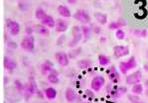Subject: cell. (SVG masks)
Segmentation results:
<instances>
[{
	"label": "cell",
	"mask_w": 148,
	"mask_h": 103,
	"mask_svg": "<svg viewBox=\"0 0 148 103\" xmlns=\"http://www.w3.org/2000/svg\"><path fill=\"white\" fill-rule=\"evenodd\" d=\"M106 91L109 94V96L112 98H119L126 92V88L124 86H118V85H109L106 86Z\"/></svg>",
	"instance_id": "1"
},
{
	"label": "cell",
	"mask_w": 148,
	"mask_h": 103,
	"mask_svg": "<svg viewBox=\"0 0 148 103\" xmlns=\"http://www.w3.org/2000/svg\"><path fill=\"white\" fill-rule=\"evenodd\" d=\"M136 65H137L136 58L135 57H130L127 61H121V63H119V70L122 74H126L127 72L135 68Z\"/></svg>",
	"instance_id": "2"
},
{
	"label": "cell",
	"mask_w": 148,
	"mask_h": 103,
	"mask_svg": "<svg viewBox=\"0 0 148 103\" xmlns=\"http://www.w3.org/2000/svg\"><path fill=\"white\" fill-rule=\"evenodd\" d=\"M73 17L77 20L78 22L82 23L83 25H86L88 23H90V16L84 9H78V10L75 12V14L73 15Z\"/></svg>",
	"instance_id": "3"
},
{
	"label": "cell",
	"mask_w": 148,
	"mask_h": 103,
	"mask_svg": "<svg viewBox=\"0 0 148 103\" xmlns=\"http://www.w3.org/2000/svg\"><path fill=\"white\" fill-rule=\"evenodd\" d=\"M72 35H73V41H71L69 47L74 48L79 43V41L83 39V33H82V29L79 26H74L72 29Z\"/></svg>",
	"instance_id": "4"
},
{
	"label": "cell",
	"mask_w": 148,
	"mask_h": 103,
	"mask_svg": "<svg viewBox=\"0 0 148 103\" xmlns=\"http://www.w3.org/2000/svg\"><path fill=\"white\" fill-rule=\"evenodd\" d=\"M20 47L25 51H33L35 48V38L32 35H27L24 39H22L21 43H20Z\"/></svg>",
	"instance_id": "5"
},
{
	"label": "cell",
	"mask_w": 148,
	"mask_h": 103,
	"mask_svg": "<svg viewBox=\"0 0 148 103\" xmlns=\"http://www.w3.org/2000/svg\"><path fill=\"white\" fill-rule=\"evenodd\" d=\"M6 26H7L8 32L11 36H17L20 33V25L18 22L13 21L10 18L6 19Z\"/></svg>",
	"instance_id": "6"
},
{
	"label": "cell",
	"mask_w": 148,
	"mask_h": 103,
	"mask_svg": "<svg viewBox=\"0 0 148 103\" xmlns=\"http://www.w3.org/2000/svg\"><path fill=\"white\" fill-rule=\"evenodd\" d=\"M104 83H106V79L101 75H97L90 81V87L95 92H99L101 89L103 87Z\"/></svg>",
	"instance_id": "7"
},
{
	"label": "cell",
	"mask_w": 148,
	"mask_h": 103,
	"mask_svg": "<svg viewBox=\"0 0 148 103\" xmlns=\"http://www.w3.org/2000/svg\"><path fill=\"white\" fill-rule=\"evenodd\" d=\"M142 79V74H141L140 70H136L135 72H132L129 75H127L126 78H125V82L127 84H130V85H134V84L139 83Z\"/></svg>",
	"instance_id": "8"
},
{
	"label": "cell",
	"mask_w": 148,
	"mask_h": 103,
	"mask_svg": "<svg viewBox=\"0 0 148 103\" xmlns=\"http://www.w3.org/2000/svg\"><path fill=\"white\" fill-rule=\"evenodd\" d=\"M128 54H129V48L127 47V46L118 45L113 48V55H114V57L117 59L127 56Z\"/></svg>",
	"instance_id": "9"
},
{
	"label": "cell",
	"mask_w": 148,
	"mask_h": 103,
	"mask_svg": "<svg viewBox=\"0 0 148 103\" xmlns=\"http://www.w3.org/2000/svg\"><path fill=\"white\" fill-rule=\"evenodd\" d=\"M55 59H56L57 63L62 66H68L70 63V59L66 53L64 52H59L55 54Z\"/></svg>",
	"instance_id": "10"
},
{
	"label": "cell",
	"mask_w": 148,
	"mask_h": 103,
	"mask_svg": "<svg viewBox=\"0 0 148 103\" xmlns=\"http://www.w3.org/2000/svg\"><path fill=\"white\" fill-rule=\"evenodd\" d=\"M106 72H108L109 79H110V81L112 82V83H118V82L120 81V75L113 65L110 66V68L106 70Z\"/></svg>",
	"instance_id": "11"
},
{
	"label": "cell",
	"mask_w": 148,
	"mask_h": 103,
	"mask_svg": "<svg viewBox=\"0 0 148 103\" xmlns=\"http://www.w3.org/2000/svg\"><path fill=\"white\" fill-rule=\"evenodd\" d=\"M3 65H4V68L7 70H9V72H12V70L17 68V63L13 61L11 58H9V57H4Z\"/></svg>",
	"instance_id": "12"
},
{
	"label": "cell",
	"mask_w": 148,
	"mask_h": 103,
	"mask_svg": "<svg viewBox=\"0 0 148 103\" xmlns=\"http://www.w3.org/2000/svg\"><path fill=\"white\" fill-rule=\"evenodd\" d=\"M55 30L58 33H64L68 30V23L63 19H57Z\"/></svg>",
	"instance_id": "13"
},
{
	"label": "cell",
	"mask_w": 148,
	"mask_h": 103,
	"mask_svg": "<svg viewBox=\"0 0 148 103\" xmlns=\"http://www.w3.org/2000/svg\"><path fill=\"white\" fill-rule=\"evenodd\" d=\"M65 97H66V99H67L68 102L73 103V102L77 101V98H78V96H77V93H76V91H75L74 89L71 88V87H68L67 89H66Z\"/></svg>",
	"instance_id": "14"
},
{
	"label": "cell",
	"mask_w": 148,
	"mask_h": 103,
	"mask_svg": "<svg viewBox=\"0 0 148 103\" xmlns=\"http://www.w3.org/2000/svg\"><path fill=\"white\" fill-rule=\"evenodd\" d=\"M57 11H58L59 15L64 18H70L72 16V12H71L69 7L66 5H59L58 8H57Z\"/></svg>",
	"instance_id": "15"
},
{
	"label": "cell",
	"mask_w": 148,
	"mask_h": 103,
	"mask_svg": "<svg viewBox=\"0 0 148 103\" xmlns=\"http://www.w3.org/2000/svg\"><path fill=\"white\" fill-rule=\"evenodd\" d=\"M40 70L42 74H49L53 70V63L49 61H46L40 65Z\"/></svg>",
	"instance_id": "16"
},
{
	"label": "cell",
	"mask_w": 148,
	"mask_h": 103,
	"mask_svg": "<svg viewBox=\"0 0 148 103\" xmlns=\"http://www.w3.org/2000/svg\"><path fill=\"white\" fill-rule=\"evenodd\" d=\"M34 29H35V32L37 34H40L43 37H47L50 34V30L48 27L44 26V25H35L34 26Z\"/></svg>",
	"instance_id": "17"
},
{
	"label": "cell",
	"mask_w": 148,
	"mask_h": 103,
	"mask_svg": "<svg viewBox=\"0 0 148 103\" xmlns=\"http://www.w3.org/2000/svg\"><path fill=\"white\" fill-rule=\"evenodd\" d=\"M48 81L52 84H58L60 82V77H59V72L57 70H53L49 74L47 75Z\"/></svg>",
	"instance_id": "18"
},
{
	"label": "cell",
	"mask_w": 148,
	"mask_h": 103,
	"mask_svg": "<svg viewBox=\"0 0 148 103\" xmlns=\"http://www.w3.org/2000/svg\"><path fill=\"white\" fill-rule=\"evenodd\" d=\"M42 25L48 27V28H54L55 29V26H56V20H55L52 16L47 15V17L45 18L44 20H42Z\"/></svg>",
	"instance_id": "19"
},
{
	"label": "cell",
	"mask_w": 148,
	"mask_h": 103,
	"mask_svg": "<svg viewBox=\"0 0 148 103\" xmlns=\"http://www.w3.org/2000/svg\"><path fill=\"white\" fill-rule=\"evenodd\" d=\"M92 65V61L90 59H81L77 63V65L79 66L81 70H86V68H90V66Z\"/></svg>",
	"instance_id": "20"
},
{
	"label": "cell",
	"mask_w": 148,
	"mask_h": 103,
	"mask_svg": "<svg viewBox=\"0 0 148 103\" xmlns=\"http://www.w3.org/2000/svg\"><path fill=\"white\" fill-rule=\"evenodd\" d=\"M95 18L99 24L101 25H104L108 23V16L103 13H101V12H95Z\"/></svg>",
	"instance_id": "21"
},
{
	"label": "cell",
	"mask_w": 148,
	"mask_h": 103,
	"mask_svg": "<svg viewBox=\"0 0 148 103\" xmlns=\"http://www.w3.org/2000/svg\"><path fill=\"white\" fill-rule=\"evenodd\" d=\"M44 93H45V96L48 98V99H50V100H53L56 98V96H57V90L55 88L53 87H48L45 89V91H44Z\"/></svg>",
	"instance_id": "22"
},
{
	"label": "cell",
	"mask_w": 148,
	"mask_h": 103,
	"mask_svg": "<svg viewBox=\"0 0 148 103\" xmlns=\"http://www.w3.org/2000/svg\"><path fill=\"white\" fill-rule=\"evenodd\" d=\"M82 29V33H83V37L85 38V40H88L90 38V35H92V28L88 25H83L81 27Z\"/></svg>",
	"instance_id": "23"
},
{
	"label": "cell",
	"mask_w": 148,
	"mask_h": 103,
	"mask_svg": "<svg viewBox=\"0 0 148 103\" xmlns=\"http://www.w3.org/2000/svg\"><path fill=\"white\" fill-rule=\"evenodd\" d=\"M97 59H99V65L104 66V65H108L110 63V59H109V57L106 56V55H99V57H97Z\"/></svg>",
	"instance_id": "24"
},
{
	"label": "cell",
	"mask_w": 148,
	"mask_h": 103,
	"mask_svg": "<svg viewBox=\"0 0 148 103\" xmlns=\"http://www.w3.org/2000/svg\"><path fill=\"white\" fill-rule=\"evenodd\" d=\"M35 17L37 18L38 20H44L45 18L47 17V13L45 12V10L43 8L41 7H38L37 9H36V12H35Z\"/></svg>",
	"instance_id": "25"
},
{
	"label": "cell",
	"mask_w": 148,
	"mask_h": 103,
	"mask_svg": "<svg viewBox=\"0 0 148 103\" xmlns=\"http://www.w3.org/2000/svg\"><path fill=\"white\" fill-rule=\"evenodd\" d=\"M131 91H132L133 94H136V95H139L141 93H143V86L142 84L140 83H137V84H134L131 88Z\"/></svg>",
	"instance_id": "26"
},
{
	"label": "cell",
	"mask_w": 148,
	"mask_h": 103,
	"mask_svg": "<svg viewBox=\"0 0 148 103\" xmlns=\"http://www.w3.org/2000/svg\"><path fill=\"white\" fill-rule=\"evenodd\" d=\"M133 34L136 36V37H139V38L147 37V31L146 30H134Z\"/></svg>",
	"instance_id": "27"
},
{
	"label": "cell",
	"mask_w": 148,
	"mask_h": 103,
	"mask_svg": "<svg viewBox=\"0 0 148 103\" xmlns=\"http://www.w3.org/2000/svg\"><path fill=\"white\" fill-rule=\"evenodd\" d=\"M115 37H116L117 40H123L125 38V33L123 30H121V29L116 30V32H115Z\"/></svg>",
	"instance_id": "28"
},
{
	"label": "cell",
	"mask_w": 148,
	"mask_h": 103,
	"mask_svg": "<svg viewBox=\"0 0 148 103\" xmlns=\"http://www.w3.org/2000/svg\"><path fill=\"white\" fill-rule=\"evenodd\" d=\"M128 99L130 100L132 103H137V102H140V98L138 97L136 94H130L128 95Z\"/></svg>",
	"instance_id": "29"
},
{
	"label": "cell",
	"mask_w": 148,
	"mask_h": 103,
	"mask_svg": "<svg viewBox=\"0 0 148 103\" xmlns=\"http://www.w3.org/2000/svg\"><path fill=\"white\" fill-rule=\"evenodd\" d=\"M108 29H109V30H118V29H120V26L118 25V23H117L116 21H114V22L109 23Z\"/></svg>",
	"instance_id": "30"
},
{
	"label": "cell",
	"mask_w": 148,
	"mask_h": 103,
	"mask_svg": "<svg viewBox=\"0 0 148 103\" xmlns=\"http://www.w3.org/2000/svg\"><path fill=\"white\" fill-rule=\"evenodd\" d=\"M19 8L21 9L22 11L27 10V8H28V6H27V3H26V2H21V1H20L19 2Z\"/></svg>",
	"instance_id": "31"
},
{
	"label": "cell",
	"mask_w": 148,
	"mask_h": 103,
	"mask_svg": "<svg viewBox=\"0 0 148 103\" xmlns=\"http://www.w3.org/2000/svg\"><path fill=\"white\" fill-rule=\"evenodd\" d=\"M116 22L118 23V25H119V26H120V28H121V27H123V26H125V25H126V22H125L124 20L122 19V18H118Z\"/></svg>",
	"instance_id": "32"
},
{
	"label": "cell",
	"mask_w": 148,
	"mask_h": 103,
	"mask_svg": "<svg viewBox=\"0 0 148 103\" xmlns=\"http://www.w3.org/2000/svg\"><path fill=\"white\" fill-rule=\"evenodd\" d=\"M35 31V29H34V27H27L26 28V34L27 35H32V33Z\"/></svg>",
	"instance_id": "33"
},
{
	"label": "cell",
	"mask_w": 148,
	"mask_h": 103,
	"mask_svg": "<svg viewBox=\"0 0 148 103\" xmlns=\"http://www.w3.org/2000/svg\"><path fill=\"white\" fill-rule=\"evenodd\" d=\"M92 30H94V32H95V34H99V33H101V28H99V26H95V27H94V29H92Z\"/></svg>",
	"instance_id": "34"
},
{
	"label": "cell",
	"mask_w": 148,
	"mask_h": 103,
	"mask_svg": "<svg viewBox=\"0 0 148 103\" xmlns=\"http://www.w3.org/2000/svg\"><path fill=\"white\" fill-rule=\"evenodd\" d=\"M7 45H8V47H11V48H17V45H16L14 42H9Z\"/></svg>",
	"instance_id": "35"
},
{
	"label": "cell",
	"mask_w": 148,
	"mask_h": 103,
	"mask_svg": "<svg viewBox=\"0 0 148 103\" xmlns=\"http://www.w3.org/2000/svg\"><path fill=\"white\" fill-rule=\"evenodd\" d=\"M86 95H88V96H90V97H92V96H94V93L92 92V91L90 90H86Z\"/></svg>",
	"instance_id": "36"
},
{
	"label": "cell",
	"mask_w": 148,
	"mask_h": 103,
	"mask_svg": "<svg viewBox=\"0 0 148 103\" xmlns=\"http://www.w3.org/2000/svg\"><path fill=\"white\" fill-rule=\"evenodd\" d=\"M69 3H72V4H76L77 3V0H68Z\"/></svg>",
	"instance_id": "37"
},
{
	"label": "cell",
	"mask_w": 148,
	"mask_h": 103,
	"mask_svg": "<svg viewBox=\"0 0 148 103\" xmlns=\"http://www.w3.org/2000/svg\"><path fill=\"white\" fill-rule=\"evenodd\" d=\"M144 70H146V72H148V63H145L144 65Z\"/></svg>",
	"instance_id": "38"
},
{
	"label": "cell",
	"mask_w": 148,
	"mask_h": 103,
	"mask_svg": "<svg viewBox=\"0 0 148 103\" xmlns=\"http://www.w3.org/2000/svg\"><path fill=\"white\" fill-rule=\"evenodd\" d=\"M145 85H146V86H147V88H148V79H147L146 81H145Z\"/></svg>",
	"instance_id": "39"
},
{
	"label": "cell",
	"mask_w": 148,
	"mask_h": 103,
	"mask_svg": "<svg viewBox=\"0 0 148 103\" xmlns=\"http://www.w3.org/2000/svg\"><path fill=\"white\" fill-rule=\"evenodd\" d=\"M145 94H146V95L148 96V88L146 89V91H145Z\"/></svg>",
	"instance_id": "40"
},
{
	"label": "cell",
	"mask_w": 148,
	"mask_h": 103,
	"mask_svg": "<svg viewBox=\"0 0 148 103\" xmlns=\"http://www.w3.org/2000/svg\"><path fill=\"white\" fill-rule=\"evenodd\" d=\"M84 103H92V102H84Z\"/></svg>",
	"instance_id": "41"
},
{
	"label": "cell",
	"mask_w": 148,
	"mask_h": 103,
	"mask_svg": "<svg viewBox=\"0 0 148 103\" xmlns=\"http://www.w3.org/2000/svg\"><path fill=\"white\" fill-rule=\"evenodd\" d=\"M137 103H142V102H137Z\"/></svg>",
	"instance_id": "42"
},
{
	"label": "cell",
	"mask_w": 148,
	"mask_h": 103,
	"mask_svg": "<svg viewBox=\"0 0 148 103\" xmlns=\"http://www.w3.org/2000/svg\"><path fill=\"white\" fill-rule=\"evenodd\" d=\"M147 57H148V52H147Z\"/></svg>",
	"instance_id": "43"
},
{
	"label": "cell",
	"mask_w": 148,
	"mask_h": 103,
	"mask_svg": "<svg viewBox=\"0 0 148 103\" xmlns=\"http://www.w3.org/2000/svg\"><path fill=\"white\" fill-rule=\"evenodd\" d=\"M4 103H6V102H4Z\"/></svg>",
	"instance_id": "44"
}]
</instances>
